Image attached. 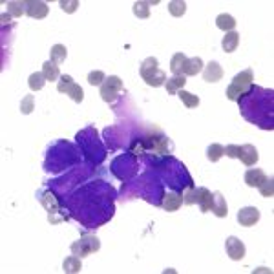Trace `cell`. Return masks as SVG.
Instances as JSON below:
<instances>
[{"label":"cell","instance_id":"25","mask_svg":"<svg viewBox=\"0 0 274 274\" xmlns=\"http://www.w3.org/2000/svg\"><path fill=\"white\" fill-rule=\"evenodd\" d=\"M178 95H179V99H181V102H183L186 108H197L199 106V97L194 95V93H190V91H186V90H179Z\"/></svg>","mask_w":274,"mask_h":274},{"label":"cell","instance_id":"6","mask_svg":"<svg viewBox=\"0 0 274 274\" xmlns=\"http://www.w3.org/2000/svg\"><path fill=\"white\" fill-rule=\"evenodd\" d=\"M39 201L42 203V207L48 210V216H49V223H59L62 220H68L66 216H57L59 212V201L51 190H42L39 194Z\"/></svg>","mask_w":274,"mask_h":274},{"label":"cell","instance_id":"14","mask_svg":"<svg viewBox=\"0 0 274 274\" xmlns=\"http://www.w3.org/2000/svg\"><path fill=\"white\" fill-rule=\"evenodd\" d=\"M239 46V33L238 31H228L225 33L223 41H221V48L225 53H234Z\"/></svg>","mask_w":274,"mask_h":274},{"label":"cell","instance_id":"1","mask_svg":"<svg viewBox=\"0 0 274 274\" xmlns=\"http://www.w3.org/2000/svg\"><path fill=\"white\" fill-rule=\"evenodd\" d=\"M252 81H254V73L250 68L243 70V72H239L236 77L232 79V83L228 84V88H227V99L228 101H239L241 97L247 93L252 86Z\"/></svg>","mask_w":274,"mask_h":274},{"label":"cell","instance_id":"5","mask_svg":"<svg viewBox=\"0 0 274 274\" xmlns=\"http://www.w3.org/2000/svg\"><path fill=\"white\" fill-rule=\"evenodd\" d=\"M57 91H59V93H66V95L75 102H83V99H84V91H83V88H81V84L75 83L70 75H62V77H60L59 84H57Z\"/></svg>","mask_w":274,"mask_h":274},{"label":"cell","instance_id":"37","mask_svg":"<svg viewBox=\"0 0 274 274\" xmlns=\"http://www.w3.org/2000/svg\"><path fill=\"white\" fill-rule=\"evenodd\" d=\"M256 273H273V271H271V269H267V267H260V271H256Z\"/></svg>","mask_w":274,"mask_h":274},{"label":"cell","instance_id":"28","mask_svg":"<svg viewBox=\"0 0 274 274\" xmlns=\"http://www.w3.org/2000/svg\"><path fill=\"white\" fill-rule=\"evenodd\" d=\"M168 11L172 17H183L186 13V2L183 0H172V2H168Z\"/></svg>","mask_w":274,"mask_h":274},{"label":"cell","instance_id":"29","mask_svg":"<svg viewBox=\"0 0 274 274\" xmlns=\"http://www.w3.org/2000/svg\"><path fill=\"white\" fill-rule=\"evenodd\" d=\"M223 155H225V146H221V144H210L207 148V157H209L210 163L220 161Z\"/></svg>","mask_w":274,"mask_h":274},{"label":"cell","instance_id":"17","mask_svg":"<svg viewBox=\"0 0 274 274\" xmlns=\"http://www.w3.org/2000/svg\"><path fill=\"white\" fill-rule=\"evenodd\" d=\"M210 212H214L216 218H227V214H228L225 197L221 196L220 192H214V199H212V209H210Z\"/></svg>","mask_w":274,"mask_h":274},{"label":"cell","instance_id":"12","mask_svg":"<svg viewBox=\"0 0 274 274\" xmlns=\"http://www.w3.org/2000/svg\"><path fill=\"white\" fill-rule=\"evenodd\" d=\"M212 199H214V194L207 188H197L196 190V203L199 205L201 212H210L212 209Z\"/></svg>","mask_w":274,"mask_h":274},{"label":"cell","instance_id":"36","mask_svg":"<svg viewBox=\"0 0 274 274\" xmlns=\"http://www.w3.org/2000/svg\"><path fill=\"white\" fill-rule=\"evenodd\" d=\"M2 24H9V22H11V15H9V13H2Z\"/></svg>","mask_w":274,"mask_h":274},{"label":"cell","instance_id":"22","mask_svg":"<svg viewBox=\"0 0 274 274\" xmlns=\"http://www.w3.org/2000/svg\"><path fill=\"white\" fill-rule=\"evenodd\" d=\"M44 84H46V77H44V73L42 72H33L28 77V86H30L31 91H39V90L44 88Z\"/></svg>","mask_w":274,"mask_h":274},{"label":"cell","instance_id":"4","mask_svg":"<svg viewBox=\"0 0 274 274\" xmlns=\"http://www.w3.org/2000/svg\"><path fill=\"white\" fill-rule=\"evenodd\" d=\"M123 91V81L117 75H110L101 84V99L104 102H115Z\"/></svg>","mask_w":274,"mask_h":274},{"label":"cell","instance_id":"27","mask_svg":"<svg viewBox=\"0 0 274 274\" xmlns=\"http://www.w3.org/2000/svg\"><path fill=\"white\" fill-rule=\"evenodd\" d=\"M186 60V55L185 53H176L172 57V60H170V72L174 73V75H181V70H183V64H185Z\"/></svg>","mask_w":274,"mask_h":274},{"label":"cell","instance_id":"33","mask_svg":"<svg viewBox=\"0 0 274 274\" xmlns=\"http://www.w3.org/2000/svg\"><path fill=\"white\" fill-rule=\"evenodd\" d=\"M59 6L64 13H70V15H72V13H75L79 9V0H60Z\"/></svg>","mask_w":274,"mask_h":274},{"label":"cell","instance_id":"10","mask_svg":"<svg viewBox=\"0 0 274 274\" xmlns=\"http://www.w3.org/2000/svg\"><path fill=\"white\" fill-rule=\"evenodd\" d=\"M239 161L243 163L245 167H252V165H256L258 159H260V155H258V150L252 146V144H243V146H239Z\"/></svg>","mask_w":274,"mask_h":274},{"label":"cell","instance_id":"31","mask_svg":"<svg viewBox=\"0 0 274 274\" xmlns=\"http://www.w3.org/2000/svg\"><path fill=\"white\" fill-rule=\"evenodd\" d=\"M33 108H35V99L33 95H26L22 101H20V113H24V115H30L33 112Z\"/></svg>","mask_w":274,"mask_h":274},{"label":"cell","instance_id":"11","mask_svg":"<svg viewBox=\"0 0 274 274\" xmlns=\"http://www.w3.org/2000/svg\"><path fill=\"white\" fill-rule=\"evenodd\" d=\"M203 79L207 83H218V81L223 79V68L218 62H209L205 66V70H203Z\"/></svg>","mask_w":274,"mask_h":274},{"label":"cell","instance_id":"35","mask_svg":"<svg viewBox=\"0 0 274 274\" xmlns=\"http://www.w3.org/2000/svg\"><path fill=\"white\" fill-rule=\"evenodd\" d=\"M183 203H186V205H194V203H196V190H194V188H188V190L185 192Z\"/></svg>","mask_w":274,"mask_h":274},{"label":"cell","instance_id":"7","mask_svg":"<svg viewBox=\"0 0 274 274\" xmlns=\"http://www.w3.org/2000/svg\"><path fill=\"white\" fill-rule=\"evenodd\" d=\"M225 250H227V254H228V258H230V260H234V262H239V260H243L245 252H247V249H245V243L239 238H236V236H230V238H227Z\"/></svg>","mask_w":274,"mask_h":274},{"label":"cell","instance_id":"21","mask_svg":"<svg viewBox=\"0 0 274 274\" xmlns=\"http://www.w3.org/2000/svg\"><path fill=\"white\" fill-rule=\"evenodd\" d=\"M62 269H64V273H81V269H83V263H81V258L79 256H68L64 258V262H62Z\"/></svg>","mask_w":274,"mask_h":274},{"label":"cell","instance_id":"2","mask_svg":"<svg viewBox=\"0 0 274 274\" xmlns=\"http://www.w3.org/2000/svg\"><path fill=\"white\" fill-rule=\"evenodd\" d=\"M139 73H141V77L144 79V83L148 84V86H161V84L167 83V79H168L167 73L163 72V70H159L155 57L144 59Z\"/></svg>","mask_w":274,"mask_h":274},{"label":"cell","instance_id":"19","mask_svg":"<svg viewBox=\"0 0 274 274\" xmlns=\"http://www.w3.org/2000/svg\"><path fill=\"white\" fill-rule=\"evenodd\" d=\"M186 84V79L183 75H174V77H168L165 86H167V93L174 95V93H178L179 90H183Z\"/></svg>","mask_w":274,"mask_h":274},{"label":"cell","instance_id":"9","mask_svg":"<svg viewBox=\"0 0 274 274\" xmlns=\"http://www.w3.org/2000/svg\"><path fill=\"white\" fill-rule=\"evenodd\" d=\"M26 4H28V11H26L28 17H31V18L48 17L49 6L46 2H42V0H31V2H26Z\"/></svg>","mask_w":274,"mask_h":274},{"label":"cell","instance_id":"24","mask_svg":"<svg viewBox=\"0 0 274 274\" xmlns=\"http://www.w3.org/2000/svg\"><path fill=\"white\" fill-rule=\"evenodd\" d=\"M132 11L137 18H148L150 17V2H144V0H137L132 6Z\"/></svg>","mask_w":274,"mask_h":274},{"label":"cell","instance_id":"34","mask_svg":"<svg viewBox=\"0 0 274 274\" xmlns=\"http://www.w3.org/2000/svg\"><path fill=\"white\" fill-rule=\"evenodd\" d=\"M239 154V146L238 144H228V146H225V155L227 157H232V159H236Z\"/></svg>","mask_w":274,"mask_h":274},{"label":"cell","instance_id":"18","mask_svg":"<svg viewBox=\"0 0 274 274\" xmlns=\"http://www.w3.org/2000/svg\"><path fill=\"white\" fill-rule=\"evenodd\" d=\"M216 26H218L221 31H225V33L234 31V28H236V18H234L232 15H228V13H221V15H218V18H216Z\"/></svg>","mask_w":274,"mask_h":274},{"label":"cell","instance_id":"8","mask_svg":"<svg viewBox=\"0 0 274 274\" xmlns=\"http://www.w3.org/2000/svg\"><path fill=\"white\" fill-rule=\"evenodd\" d=\"M238 221L239 225L243 227H252L260 221V210L256 207H243L238 212Z\"/></svg>","mask_w":274,"mask_h":274},{"label":"cell","instance_id":"3","mask_svg":"<svg viewBox=\"0 0 274 274\" xmlns=\"http://www.w3.org/2000/svg\"><path fill=\"white\" fill-rule=\"evenodd\" d=\"M101 249V241L93 234H83L81 239H77L75 243H72V254L79 258H86L90 254H93Z\"/></svg>","mask_w":274,"mask_h":274},{"label":"cell","instance_id":"32","mask_svg":"<svg viewBox=\"0 0 274 274\" xmlns=\"http://www.w3.org/2000/svg\"><path fill=\"white\" fill-rule=\"evenodd\" d=\"M104 79H106V75H104L101 70H95V72L88 73V83L91 84V86H101V84L104 83Z\"/></svg>","mask_w":274,"mask_h":274},{"label":"cell","instance_id":"15","mask_svg":"<svg viewBox=\"0 0 274 274\" xmlns=\"http://www.w3.org/2000/svg\"><path fill=\"white\" fill-rule=\"evenodd\" d=\"M203 70V60L199 59V57H192V59H186L185 64H183V70H181V75L185 77V75H188V77H194V75H197V73Z\"/></svg>","mask_w":274,"mask_h":274},{"label":"cell","instance_id":"30","mask_svg":"<svg viewBox=\"0 0 274 274\" xmlns=\"http://www.w3.org/2000/svg\"><path fill=\"white\" fill-rule=\"evenodd\" d=\"M258 190L263 197H273L274 196V179L273 178H265L263 183L258 186Z\"/></svg>","mask_w":274,"mask_h":274},{"label":"cell","instance_id":"20","mask_svg":"<svg viewBox=\"0 0 274 274\" xmlns=\"http://www.w3.org/2000/svg\"><path fill=\"white\" fill-rule=\"evenodd\" d=\"M42 73H44L46 81H49V83H53V81L60 79L59 64H55V62H51V60H48V62H44V64H42Z\"/></svg>","mask_w":274,"mask_h":274},{"label":"cell","instance_id":"26","mask_svg":"<svg viewBox=\"0 0 274 274\" xmlns=\"http://www.w3.org/2000/svg\"><path fill=\"white\" fill-rule=\"evenodd\" d=\"M66 57H68V49H66L64 44H55L53 48H51V62L60 64V62L66 60Z\"/></svg>","mask_w":274,"mask_h":274},{"label":"cell","instance_id":"23","mask_svg":"<svg viewBox=\"0 0 274 274\" xmlns=\"http://www.w3.org/2000/svg\"><path fill=\"white\" fill-rule=\"evenodd\" d=\"M26 11H28V4H26V2H17V0L7 2V13H9L11 17L20 18Z\"/></svg>","mask_w":274,"mask_h":274},{"label":"cell","instance_id":"13","mask_svg":"<svg viewBox=\"0 0 274 274\" xmlns=\"http://www.w3.org/2000/svg\"><path fill=\"white\" fill-rule=\"evenodd\" d=\"M267 178L265 176V172H263L262 168H249L247 172H245V183H247V186H250V188H258V186L263 183V179Z\"/></svg>","mask_w":274,"mask_h":274},{"label":"cell","instance_id":"16","mask_svg":"<svg viewBox=\"0 0 274 274\" xmlns=\"http://www.w3.org/2000/svg\"><path fill=\"white\" fill-rule=\"evenodd\" d=\"M181 203H183V197L178 196V194H174V192H168V194H165L161 199V207L167 212H176V210L181 207Z\"/></svg>","mask_w":274,"mask_h":274}]
</instances>
